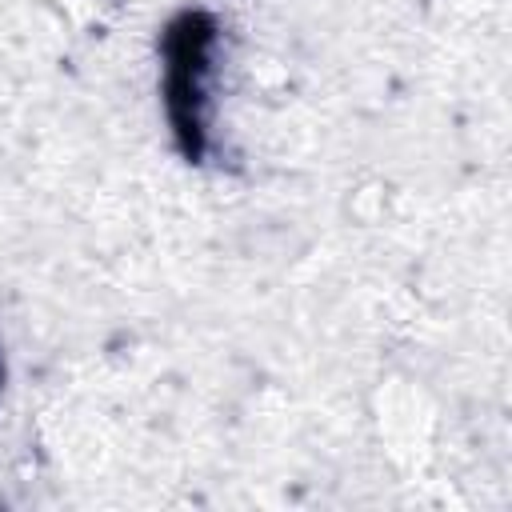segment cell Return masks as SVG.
<instances>
[{"label": "cell", "instance_id": "cell-1", "mask_svg": "<svg viewBox=\"0 0 512 512\" xmlns=\"http://www.w3.org/2000/svg\"><path fill=\"white\" fill-rule=\"evenodd\" d=\"M220 20L208 8L176 12L160 32V92L172 144L188 164L212 156L216 68H220Z\"/></svg>", "mask_w": 512, "mask_h": 512}, {"label": "cell", "instance_id": "cell-2", "mask_svg": "<svg viewBox=\"0 0 512 512\" xmlns=\"http://www.w3.org/2000/svg\"><path fill=\"white\" fill-rule=\"evenodd\" d=\"M0 396H4V348H0Z\"/></svg>", "mask_w": 512, "mask_h": 512}]
</instances>
